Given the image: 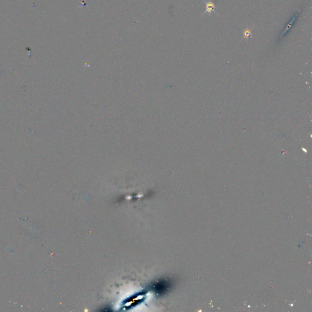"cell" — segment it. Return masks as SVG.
Here are the masks:
<instances>
[{
  "label": "cell",
  "instance_id": "6da1fadb",
  "mask_svg": "<svg viewBox=\"0 0 312 312\" xmlns=\"http://www.w3.org/2000/svg\"><path fill=\"white\" fill-rule=\"evenodd\" d=\"M203 1L206 3V10L202 15L206 13V12H208V13L211 14L212 12H214L216 14H217L215 10V9L216 8V6L215 5V3L212 1L210 0V1L207 2V1H205L204 0H203Z\"/></svg>",
  "mask_w": 312,
  "mask_h": 312
},
{
  "label": "cell",
  "instance_id": "7a4b0ae2",
  "mask_svg": "<svg viewBox=\"0 0 312 312\" xmlns=\"http://www.w3.org/2000/svg\"><path fill=\"white\" fill-rule=\"evenodd\" d=\"M243 38L248 40L250 37H252V30L249 28L246 29L243 32Z\"/></svg>",
  "mask_w": 312,
  "mask_h": 312
}]
</instances>
